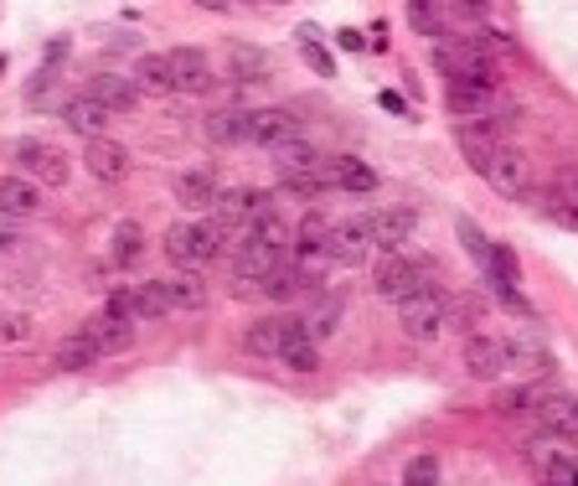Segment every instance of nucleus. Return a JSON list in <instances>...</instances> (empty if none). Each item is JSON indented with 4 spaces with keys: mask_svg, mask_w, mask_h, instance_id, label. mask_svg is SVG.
<instances>
[{
    "mask_svg": "<svg viewBox=\"0 0 578 486\" xmlns=\"http://www.w3.org/2000/svg\"><path fill=\"white\" fill-rule=\"evenodd\" d=\"M284 264V249L264 239H237L233 254H227V270H233V290L237 295H264V280Z\"/></svg>",
    "mask_w": 578,
    "mask_h": 486,
    "instance_id": "nucleus-1",
    "label": "nucleus"
},
{
    "mask_svg": "<svg viewBox=\"0 0 578 486\" xmlns=\"http://www.w3.org/2000/svg\"><path fill=\"white\" fill-rule=\"evenodd\" d=\"M398 321L414 342H439V332L449 326V295L439 285L414 290V295L398 305Z\"/></svg>",
    "mask_w": 578,
    "mask_h": 486,
    "instance_id": "nucleus-2",
    "label": "nucleus"
},
{
    "mask_svg": "<svg viewBox=\"0 0 578 486\" xmlns=\"http://www.w3.org/2000/svg\"><path fill=\"white\" fill-rule=\"evenodd\" d=\"M475 171H480V182L496 186L501 198H527V192H533V161H527L517 145L490 151L486 161H475Z\"/></svg>",
    "mask_w": 578,
    "mask_h": 486,
    "instance_id": "nucleus-3",
    "label": "nucleus"
},
{
    "mask_svg": "<svg viewBox=\"0 0 578 486\" xmlns=\"http://www.w3.org/2000/svg\"><path fill=\"white\" fill-rule=\"evenodd\" d=\"M434 68L449 78V83H496V68H490L480 52L465 42H434Z\"/></svg>",
    "mask_w": 578,
    "mask_h": 486,
    "instance_id": "nucleus-4",
    "label": "nucleus"
},
{
    "mask_svg": "<svg viewBox=\"0 0 578 486\" xmlns=\"http://www.w3.org/2000/svg\"><path fill=\"white\" fill-rule=\"evenodd\" d=\"M367 259H372V233H367V217H342V223H331L326 264H342V270H362Z\"/></svg>",
    "mask_w": 578,
    "mask_h": 486,
    "instance_id": "nucleus-5",
    "label": "nucleus"
},
{
    "mask_svg": "<svg viewBox=\"0 0 578 486\" xmlns=\"http://www.w3.org/2000/svg\"><path fill=\"white\" fill-rule=\"evenodd\" d=\"M424 285H429V280H424V264H414V259H403V254H387L383 264H377V274H372V290L393 305H403Z\"/></svg>",
    "mask_w": 578,
    "mask_h": 486,
    "instance_id": "nucleus-6",
    "label": "nucleus"
},
{
    "mask_svg": "<svg viewBox=\"0 0 578 486\" xmlns=\"http://www.w3.org/2000/svg\"><path fill=\"white\" fill-rule=\"evenodd\" d=\"M465 373H470V378H480V383L506 378V373H511V352H506V336H496V332L470 336V342H465Z\"/></svg>",
    "mask_w": 578,
    "mask_h": 486,
    "instance_id": "nucleus-7",
    "label": "nucleus"
},
{
    "mask_svg": "<svg viewBox=\"0 0 578 486\" xmlns=\"http://www.w3.org/2000/svg\"><path fill=\"white\" fill-rule=\"evenodd\" d=\"M414 229H418L414 207H372V213H367L372 249H383V254H398L403 243L414 239Z\"/></svg>",
    "mask_w": 578,
    "mask_h": 486,
    "instance_id": "nucleus-8",
    "label": "nucleus"
},
{
    "mask_svg": "<svg viewBox=\"0 0 578 486\" xmlns=\"http://www.w3.org/2000/svg\"><path fill=\"white\" fill-rule=\"evenodd\" d=\"M16 166H27V176H37L42 186L68 182V155L52 151L47 140H21V145H16Z\"/></svg>",
    "mask_w": 578,
    "mask_h": 486,
    "instance_id": "nucleus-9",
    "label": "nucleus"
},
{
    "mask_svg": "<svg viewBox=\"0 0 578 486\" xmlns=\"http://www.w3.org/2000/svg\"><path fill=\"white\" fill-rule=\"evenodd\" d=\"M280 363L290 373H315L321 367V342L311 336V326L300 316H284V342H280Z\"/></svg>",
    "mask_w": 578,
    "mask_h": 486,
    "instance_id": "nucleus-10",
    "label": "nucleus"
},
{
    "mask_svg": "<svg viewBox=\"0 0 578 486\" xmlns=\"http://www.w3.org/2000/svg\"><path fill=\"white\" fill-rule=\"evenodd\" d=\"M83 166L99 176L104 186H119L124 176H130V151L119 145V140H104V135H93L89 145H83Z\"/></svg>",
    "mask_w": 578,
    "mask_h": 486,
    "instance_id": "nucleus-11",
    "label": "nucleus"
},
{
    "mask_svg": "<svg viewBox=\"0 0 578 486\" xmlns=\"http://www.w3.org/2000/svg\"><path fill=\"white\" fill-rule=\"evenodd\" d=\"M290 135H300V120L290 109H253L249 124H243V140H249V145H268V151Z\"/></svg>",
    "mask_w": 578,
    "mask_h": 486,
    "instance_id": "nucleus-12",
    "label": "nucleus"
},
{
    "mask_svg": "<svg viewBox=\"0 0 578 486\" xmlns=\"http://www.w3.org/2000/svg\"><path fill=\"white\" fill-rule=\"evenodd\" d=\"M542 435H558V441H578V394H548V404L533 414Z\"/></svg>",
    "mask_w": 578,
    "mask_h": 486,
    "instance_id": "nucleus-13",
    "label": "nucleus"
},
{
    "mask_svg": "<svg viewBox=\"0 0 578 486\" xmlns=\"http://www.w3.org/2000/svg\"><path fill=\"white\" fill-rule=\"evenodd\" d=\"M445 109L455 114V120H480V114L496 109V83H449Z\"/></svg>",
    "mask_w": 578,
    "mask_h": 486,
    "instance_id": "nucleus-14",
    "label": "nucleus"
},
{
    "mask_svg": "<svg viewBox=\"0 0 578 486\" xmlns=\"http://www.w3.org/2000/svg\"><path fill=\"white\" fill-rule=\"evenodd\" d=\"M253 202H258V192H249V186H227V192H217V202H212L207 213L223 223L227 233H249V217H253Z\"/></svg>",
    "mask_w": 578,
    "mask_h": 486,
    "instance_id": "nucleus-15",
    "label": "nucleus"
},
{
    "mask_svg": "<svg viewBox=\"0 0 578 486\" xmlns=\"http://www.w3.org/2000/svg\"><path fill=\"white\" fill-rule=\"evenodd\" d=\"M109 120H114V114H109V109L99 104L93 93H78V99H68V104H62V124H68L73 135H89V140L104 135Z\"/></svg>",
    "mask_w": 578,
    "mask_h": 486,
    "instance_id": "nucleus-16",
    "label": "nucleus"
},
{
    "mask_svg": "<svg viewBox=\"0 0 578 486\" xmlns=\"http://www.w3.org/2000/svg\"><path fill=\"white\" fill-rule=\"evenodd\" d=\"M165 58H171V73H176V89L181 93H202L212 83L207 52H196V47H171Z\"/></svg>",
    "mask_w": 578,
    "mask_h": 486,
    "instance_id": "nucleus-17",
    "label": "nucleus"
},
{
    "mask_svg": "<svg viewBox=\"0 0 578 486\" xmlns=\"http://www.w3.org/2000/svg\"><path fill=\"white\" fill-rule=\"evenodd\" d=\"M326 182L336 186V192H356V198H362V192L377 186V171H372L362 155H331V161H326Z\"/></svg>",
    "mask_w": 578,
    "mask_h": 486,
    "instance_id": "nucleus-18",
    "label": "nucleus"
},
{
    "mask_svg": "<svg viewBox=\"0 0 578 486\" xmlns=\"http://www.w3.org/2000/svg\"><path fill=\"white\" fill-rule=\"evenodd\" d=\"M217 192H223V186H217V171L212 166H192V171H181L176 176V202L181 207H212Z\"/></svg>",
    "mask_w": 578,
    "mask_h": 486,
    "instance_id": "nucleus-19",
    "label": "nucleus"
},
{
    "mask_svg": "<svg viewBox=\"0 0 578 486\" xmlns=\"http://www.w3.org/2000/svg\"><path fill=\"white\" fill-rule=\"evenodd\" d=\"M83 93H93V99H99L109 114H130V109L140 104V89H134V78H114V73H99Z\"/></svg>",
    "mask_w": 578,
    "mask_h": 486,
    "instance_id": "nucleus-20",
    "label": "nucleus"
},
{
    "mask_svg": "<svg viewBox=\"0 0 578 486\" xmlns=\"http://www.w3.org/2000/svg\"><path fill=\"white\" fill-rule=\"evenodd\" d=\"M42 207V192L27 176H0V217H31Z\"/></svg>",
    "mask_w": 578,
    "mask_h": 486,
    "instance_id": "nucleus-21",
    "label": "nucleus"
},
{
    "mask_svg": "<svg viewBox=\"0 0 578 486\" xmlns=\"http://www.w3.org/2000/svg\"><path fill=\"white\" fill-rule=\"evenodd\" d=\"M134 89L140 93H176L171 58H165V52H145V58L134 62Z\"/></svg>",
    "mask_w": 578,
    "mask_h": 486,
    "instance_id": "nucleus-22",
    "label": "nucleus"
},
{
    "mask_svg": "<svg viewBox=\"0 0 578 486\" xmlns=\"http://www.w3.org/2000/svg\"><path fill=\"white\" fill-rule=\"evenodd\" d=\"M165 259L176 270H202V243H196V223H171L165 229Z\"/></svg>",
    "mask_w": 578,
    "mask_h": 486,
    "instance_id": "nucleus-23",
    "label": "nucleus"
},
{
    "mask_svg": "<svg viewBox=\"0 0 578 486\" xmlns=\"http://www.w3.org/2000/svg\"><path fill=\"white\" fill-rule=\"evenodd\" d=\"M83 332L99 342V352H124L134 342V321H124V316H114V311H104V316H93Z\"/></svg>",
    "mask_w": 578,
    "mask_h": 486,
    "instance_id": "nucleus-24",
    "label": "nucleus"
},
{
    "mask_svg": "<svg viewBox=\"0 0 578 486\" xmlns=\"http://www.w3.org/2000/svg\"><path fill=\"white\" fill-rule=\"evenodd\" d=\"M280 342H284V316H264L243 332V347H249L253 357H280Z\"/></svg>",
    "mask_w": 578,
    "mask_h": 486,
    "instance_id": "nucleus-25",
    "label": "nucleus"
},
{
    "mask_svg": "<svg viewBox=\"0 0 578 486\" xmlns=\"http://www.w3.org/2000/svg\"><path fill=\"white\" fill-rule=\"evenodd\" d=\"M99 357H104V352H99V342H93L89 332H73L58 347V367H62V373H83V367H93Z\"/></svg>",
    "mask_w": 578,
    "mask_h": 486,
    "instance_id": "nucleus-26",
    "label": "nucleus"
},
{
    "mask_svg": "<svg viewBox=\"0 0 578 486\" xmlns=\"http://www.w3.org/2000/svg\"><path fill=\"white\" fill-rule=\"evenodd\" d=\"M227 68H233V83H264V78L274 73V62H268V52H258V47H233V58H227Z\"/></svg>",
    "mask_w": 578,
    "mask_h": 486,
    "instance_id": "nucleus-27",
    "label": "nucleus"
},
{
    "mask_svg": "<svg viewBox=\"0 0 578 486\" xmlns=\"http://www.w3.org/2000/svg\"><path fill=\"white\" fill-rule=\"evenodd\" d=\"M542 404H548V388H537V378L521 383V388H501V394H496V409L511 414V419H517V414H537Z\"/></svg>",
    "mask_w": 578,
    "mask_h": 486,
    "instance_id": "nucleus-28",
    "label": "nucleus"
},
{
    "mask_svg": "<svg viewBox=\"0 0 578 486\" xmlns=\"http://www.w3.org/2000/svg\"><path fill=\"white\" fill-rule=\"evenodd\" d=\"M274 161H280V176H290V171H305V166H321V155H315V145L305 135H290L274 145Z\"/></svg>",
    "mask_w": 578,
    "mask_h": 486,
    "instance_id": "nucleus-29",
    "label": "nucleus"
},
{
    "mask_svg": "<svg viewBox=\"0 0 578 486\" xmlns=\"http://www.w3.org/2000/svg\"><path fill=\"white\" fill-rule=\"evenodd\" d=\"M408 21H414V31H424V37H445L449 0H408Z\"/></svg>",
    "mask_w": 578,
    "mask_h": 486,
    "instance_id": "nucleus-30",
    "label": "nucleus"
},
{
    "mask_svg": "<svg viewBox=\"0 0 578 486\" xmlns=\"http://www.w3.org/2000/svg\"><path fill=\"white\" fill-rule=\"evenodd\" d=\"M134 316H140V321L171 316V295H165V280H145V285H134Z\"/></svg>",
    "mask_w": 578,
    "mask_h": 486,
    "instance_id": "nucleus-31",
    "label": "nucleus"
},
{
    "mask_svg": "<svg viewBox=\"0 0 578 486\" xmlns=\"http://www.w3.org/2000/svg\"><path fill=\"white\" fill-rule=\"evenodd\" d=\"M165 295H171V311H202L207 305V285L192 270L181 274V280H165Z\"/></svg>",
    "mask_w": 578,
    "mask_h": 486,
    "instance_id": "nucleus-32",
    "label": "nucleus"
},
{
    "mask_svg": "<svg viewBox=\"0 0 578 486\" xmlns=\"http://www.w3.org/2000/svg\"><path fill=\"white\" fill-rule=\"evenodd\" d=\"M300 52H305V62H311V73L336 78V58L321 47V31H315V27H300Z\"/></svg>",
    "mask_w": 578,
    "mask_h": 486,
    "instance_id": "nucleus-33",
    "label": "nucleus"
},
{
    "mask_svg": "<svg viewBox=\"0 0 578 486\" xmlns=\"http://www.w3.org/2000/svg\"><path fill=\"white\" fill-rule=\"evenodd\" d=\"M470 47H475V52H480V58L490 62V68L511 58V37H506V31H490V27H480V31H475V37H470Z\"/></svg>",
    "mask_w": 578,
    "mask_h": 486,
    "instance_id": "nucleus-34",
    "label": "nucleus"
},
{
    "mask_svg": "<svg viewBox=\"0 0 578 486\" xmlns=\"http://www.w3.org/2000/svg\"><path fill=\"white\" fill-rule=\"evenodd\" d=\"M243 124H249V114H233V109H223V114H212V120H207V140H217V145H233V140H243Z\"/></svg>",
    "mask_w": 578,
    "mask_h": 486,
    "instance_id": "nucleus-35",
    "label": "nucleus"
},
{
    "mask_svg": "<svg viewBox=\"0 0 578 486\" xmlns=\"http://www.w3.org/2000/svg\"><path fill=\"white\" fill-rule=\"evenodd\" d=\"M300 321L311 326V336H315V342H326V336L336 332V321H342V301H321V305H315V311H311V316H300Z\"/></svg>",
    "mask_w": 578,
    "mask_h": 486,
    "instance_id": "nucleus-36",
    "label": "nucleus"
},
{
    "mask_svg": "<svg viewBox=\"0 0 578 486\" xmlns=\"http://www.w3.org/2000/svg\"><path fill=\"white\" fill-rule=\"evenodd\" d=\"M542 486H578V456H542Z\"/></svg>",
    "mask_w": 578,
    "mask_h": 486,
    "instance_id": "nucleus-37",
    "label": "nucleus"
},
{
    "mask_svg": "<svg viewBox=\"0 0 578 486\" xmlns=\"http://www.w3.org/2000/svg\"><path fill=\"white\" fill-rule=\"evenodd\" d=\"M403 486H439V456H414L408 460Z\"/></svg>",
    "mask_w": 578,
    "mask_h": 486,
    "instance_id": "nucleus-38",
    "label": "nucleus"
},
{
    "mask_svg": "<svg viewBox=\"0 0 578 486\" xmlns=\"http://www.w3.org/2000/svg\"><path fill=\"white\" fill-rule=\"evenodd\" d=\"M140 243H145V239H140V229H134V223H124V229L114 233V259H119V264H134V259L145 254Z\"/></svg>",
    "mask_w": 578,
    "mask_h": 486,
    "instance_id": "nucleus-39",
    "label": "nucleus"
},
{
    "mask_svg": "<svg viewBox=\"0 0 578 486\" xmlns=\"http://www.w3.org/2000/svg\"><path fill=\"white\" fill-rule=\"evenodd\" d=\"M460 239H465V249H470L475 264H490V243H486V233L475 229L470 217H460Z\"/></svg>",
    "mask_w": 578,
    "mask_h": 486,
    "instance_id": "nucleus-40",
    "label": "nucleus"
},
{
    "mask_svg": "<svg viewBox=\"0 0 578 486\" xmlns=\"http://www.w3.org/2000/svg\"><path fill=\"white\" fill-rule=\"evenodd\" d=\"M31 336V321L27 316H0V347H21Z\"/></svg>",
    "mask_w": 578,
    "mask_h": 486,
    "instance_id": "nucleus-41",
    "label": "nucleus"
},
{
    "mask_svg": "<svg viewBox=\"0 0 578 486\" xmlns=\"http://www.w3.org/2000/svg\"><path fill=\"white\" fill-rule=\"evenodd\" d=\"M449 16H465V21H486L490 0H449Z\"/></svg>",
    "mask_w": 578,
    "mask_h": 486,
    "instance_id": "nucleus-42",
    "label": "nucleus"
},
{
    "mask_svg": "<svg viewBox=\"0 0 578 486\" xmlns=\"http://www.w3.org/2000/svg\"><path fill=\"white\" fill-rule=\"evenodd\" d=\"M336 42H342L346 52H362V47H367V42H362V31H342V37H336Z\"/></svg>",
    "mask_w": 578,
    "mask_h": 486,
    "instance_id": "nucleus-43",
    "label": "nucleus"
},
{
    "mask_svg": "<svg viewBox=\"0 0 578 486\" xmlns=\"http://www.w3.org/2000/svg\"><path fill=\"white\" fill-rule=\"evenodd\" d=\"M196 6H207V11H233V0H196Z\"/></svg>",
    "mask_w": 578,
    "mask_h": 486,
    "instance_id": "nucleus-44",
    "label": "nucleus"
},
{
    "mask_svg": "<svg viewBox=\"0 0 578 486\" xmlns=\"http://www.w3.org/2000/svg\"><path fill=\"white\" fill-rule=\"evenodd\" d=\"M0 243H16V233H11V229H6V223H0Z\"/></svg>",
    "mask_w": 578,
    "mask_h": 486,
    "instance_id": "nucleus-45",
    "label": "nucleus"
},
{
    "mask_svg": "<svg viewBox=\"0 0 578 486\" xmlns=\"http://www.w3.org/2000/svg\"><path fill=\"white\" fill-rule=\"evenodd\" d=\"M264 6H280V0H264Z\"/></svg>",
    "mask_w": 578,
    "mask_h": 486,
    "instance_id": "nucleus-46",
    "label": "nucleus"
}]
</instances>
